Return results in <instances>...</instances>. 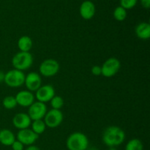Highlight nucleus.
<instances>
[{"label": "nucleus", "mask_w": 150, "mask_h": 150, "mask_svg": "<svg viewBox=\"0 0 150 150\" xmlns=\"http://www.w3.org/2000/svg\"><path fill=\"white\" fill-rule=\"evenodd\" d=\"M102 140L104 144L108 147H116L121 145L125 142V133L118 126H109L104 130Z\"/></svg>", "instance_id": "1"}, {"label": "nucleus", "mask_w": 150, "mask_h": 150, "mask_svg": "<svg viewBox=\"0 0 150 150\" xmlns=\"http://www.w3.org/2000/svg\"><path fill=\"white\" fill-rule=\"evenodd\" d=\"M66 146L68 150H86L89 146V139L81 132H74L67 137Z\"/></svg>", "instance_id": "2"}, {"label": "nucleus", "mask_w": 150, "mask_h": 150, "mask_svg": "<svg viewBox=\"0 0 150 150\" xmlns=\"http://www.w3.org/2000/svg\"><path fill=\"white\" fill-rule=\"evenodd\" d=\"M33 64V57L29 52L19 51L13 56L12 64L16 70L24 71L32 67Z\"/></svg>", "instance_id": "3"}, {"label": "nucleus", "mask_w": 150, "mask_h": 150, "mask_svg": "<svg viewBox=\"0 0 150 150\" xmlns=\"http://www.w3.org/2000/svg\"><path fill=\"white\" fill-rule=\"evenodd\" d=\"M25 76L26 75L23 73V71L13 69L5 73L4 82L9 87H20L21 86L24 84Z\"/></svg>", "instance_id": "4"}, {"label": "nucleus", "mask_w": 150, "mask_h": 150, "mask_svg": "<svg viewBox=\"0 0 150 150\" xmlns=\"http://www.w3.org/2000/svg\"><path fill=\"white\" fill-rule=\"evenodd\" d=\"M60 65L57 60L54 59H47L40 64V75L45 78L53 77L58 73Z\"/></svg>", "instance_id": "5"}, {"label": "nucleus", "mask_w": 150, "mask_h": 150, "mask_svg": "<svg viewBox=\"0 0 150 150\" xmlns=\"http://www.w3.org/2000/svg\"><path fill=\"white\" fill-rule=\"evenodd\" d=\"M121 68V62L115 57H111L105 60L101 66L102 76L105 78H111L115 76Z\"/></svg>", "instance_id": "6"}, {"label": "nucleus", "mask_w": 150, "mask_h": 150, "mask_svg": "<svg viewBox=\"0 0 150 150\" xmlns=\"http://www.w3.org/2000/svg\"><path fill=\"white\" fill-rule=\"evenodd\" d=\"M46 127L49 128H56L62 124L63 121V114L60 110L52 109L47 111L43 118Z\"/></svg>", "instance_id": "7"}, {"label": "nucleus", "mask_w": 150, "mask_h": 150, "mask_svg": "<svg viewBox=\"0 0 150 150\" xmlns=\"http://www.w3.org/2000/svg\"><path fill=\"white\" fill-rule=\"evenodd\" d=\"M47 111L48 110H47L45 103L39 102V101H35L29 107V111L27 114L32 121H34V120H43Z\"/></svg>", "instance_id": "8"}, {"label": "nucleus", "mask_w": 150, "mask_h": 150, "mask_svg": "<svg viewBox=\"0 0 150 150\" xmlns=\"http://www.w3.org/2000/svg\"><path fill=\"white\" fill-rule=\"evenodd\" d=\"M55 95V89L54 86L50 84L42 85L38 90L35 92V99L39 102L45 103L50 102L53 97Z\"/></svg>", "instance_id": "9"}, {"label": "nucleus", "mask_w": 150, "mask_h": 150, "mask_svg": "<svg viewBox=\"0 0 150 150\" xmlns=\"http://www.w3.org/2000/svg\"><path fill=\"white\" fill-rule=\"evenodd\" d=\"M17 140L19 141L23 146H32L37 142L39 136L34 133L31 128L20 130L17 133Z\"/></svg>", "instance_id": "10"}, {"label": "nucleus", "mask_w": 150, "mask_h": 150, "mask_svg": "<svg viewBox=\"0 0 150 150\" xmlns=\"http://www.w3.org/2000/svg\"><path fill=\"white\" fill-rule=\"evenodd\" d=\"M24 84L28 91L36 92L42 86L41 76L37 72H30L25 76Z\"/></svg>", "instance_id": "11"}, {"label": "nucleus", "mask_w": 150, "mask_h": 150, "mask_svg": "<svg viewBox=\"0 0 150 150\" xmlns=\"http://www.w3.org/2000/svg\"><path fill=\"white\" fill-rule=\"evenodd\" d=\"M17 105L23 108H29L35 100L33 92L28 90H22L18 92L15 96Z\"/></svg>", "instance_id": "12"}, {"label": "nucleus", "mask_w": 150, "mask_h": 150, "mask_svg": "<svg viewBox=\"0 0 150 150\" xmlns=\"http://www.w3.org/2000/svg\"><path fill=\"white\" fill-rule=\"evenodd\" d=\"M32 123V120L26 113H18L13 117V125L18 130L29 128Z\"/></svg>", "instance_id": "13"}, {"label": "nucleus", "mask_w": 150, "mask_h": 150, "mask_svg": "<svg viewBox=\"0 0 150 150\" xmlns=\"http://www.w3.org/2000/svg\"><path fill=\"white\" fill-rule=\"evenodd\" d=\"M80 15L85 20H90L95 14V6L92 1L86 0L82 2L79 9Z\"/></svg>", "instance_id": "14"}, {"label": "nucleus", "mask_w": 150, "mask_h": 150, "mask_svg": "<svg viewBox=\"0 0 150 150\" xmlns=\"http://www.w3.org/2000/svg\"><path fill=\"white\" fill-rule=\"evenodd\" d=\"M135 33L139 39L146 40L150 38V24L147 22H142L136 26Z\"/></svg>", "instance_id": "15"}, {"label": "nucleus", "mask_w": 150, "mask_h": 150, "mask_svg": "<svg viewBox=\"0 0 150 150\" xmlns=\"http://www.w3.org/2000/svg\"><path fill=\"white\" fill-rule=\"evenodd\" d=\"M16 141V136L13 131L8 129L0 130V144L6 146H11Z\"/></svg>", "instance_id": "16"}, {"label": "nucleus", "mask_w": 150, "mask_h": 150, "mask_svg": "<svg viewBox=\"0 0 150 150\" xmlns=\"http://www.w3.org/2000/svg\"><path fill=\"white\" fill-rule=\"evenodd\" d=\"M33 46V41L27 35L21 36L18 40V47L21 52H29Z\"/></svg>", "instance_id": "17"}, {"label": "nucleus", "mask_w": 150, "mask_h": 150, "mask_svg": "<svg viewBox=\"0 0 150 150\" xmlns=\"http://www.w3.org/2000/svg\"><path fill=\"white\" fill-rule=\"evenodd\" d=\"M30 126L32 131L35 133H36L37 135H38V136L40 134H42L45 132V129H46V125H45L43 120L32 121Z\"/></svg>", "instance_id": "18"}, {"label": "nucleus", "mask_w": 150, "mask_h": 150, "mask_svg": "<svg viewBox=\"0 0 150 150\" xmlns=\"http://www.w3.org/2000/svg\"><path fill=\"white\" fill-rule=\"evenodd\" d=\"M144 145L139 139H132L127 143L125 150H143Z\"/></svg>", "instance_id": "19"}, {"label": "nucleus", "mask_w": 150, "mask_h": 150, "mask_svg": "<svg viewBox=\"0 0 150 150\" xmlns=\"http://www.w3.org/2000/svg\"><path fill=\"white\" fill-rule=\"evenodd\" d=\"M113 15H114V18L117 21H123L127 18V10L121 6H119L116 7L115 10H114Z\"/></svg>", "instance_id": "20"}, {"label": "nucleus", "mask_w": 150, "mask_h": 150, "mask_svg": "<svg viewBox=\"0 0 150 150\" xmlns=\"http://www.w3.org/2000/svg\"><path fill=\"white\" fill-rule=\"evenodd\" d=\"M2 105L4 108L8 110L13 109L17 106L16 98L14 96H7L3 99Z\"/></svg>", "instance_id": "21"}, {"label": "nucleus", "mask_w": 150, "mask_h": 150, "mask_svg": "<svg viewBox=\"0 0 150 150\" xmlns=\"http://www.w3.org/2000/svg\"><path fill=\"white\" fill-rule=\"evenodd\" d=\"M50 103L52 109L60 110L64 105V100L59 95H54L50 100Z\"/></svg>", "instance_id": "22"}, {"label": "nucleus", "mask_w": 150, "mask_h": 150, "mask_svg": "<svg viewBox=\"0 0 150 150\" xmlns=\"http://www.w3.org/2000/svg\"><path fill=\"white\" fill-rule=\"evenodd\" d=\"M138 0H120V6L127 10L133 8L137 4Z\"/></svg>", "instance_id": "23"}, {"label": "nucleus", "mask_w": 150, "mask_h": 150, "mask_svg": "<svg viewBox=\"0 0 150 150\" xmlns=\"http://www.w3.org/2000/svg\"><path fill=\"white\" fill-rule=\"evenodd\" d=\"M11 147L13 150H23L24 149V146L23 144L21 143L17 139H16V141L13 142V144L11 145Z\"/></svg>", "instance_id": "24"}, {"label": "nucleus", "mask_w": 150, "mask_h": 150, "mask_svg": "<svg viewBox=\"0 0 150 150\" xmlns=\"http://www.w3.org/2000/svg\"><path fill=\"white\" fill-rule=\"evenodd\" d=\"M91 72L95 76H99L102 75V70H101L100 66L94 65L91 69Z\"/></svg>", "instance_id": "25"}, {"label": "nucleus", "mask_w": 150, "mask_h": 150, "mask_svg": "<svg viewBox=\"0 0 150 150\" xmlns=\"http://www.w3.org/2000/svg\"><path fill=\"white\" fill-rule=\"evenodd\" d=\"M141 3L144 8L149 9L150 7V0H141Z\"/></svg>", "instance_id": "26"}, {"label": "nucleus", "mask_w": 150, "mask_h": 150, "mask_svg": "<svg viewBox=\"0 0 150 150\" xmlns=\"http://www.w3.org/2000/svg\"><path fill=\"white\" fill-rule=\"evenodd\" d=\"M24 150H40V149L38 146H35V145H32V146H27V148Z\"/></svg>", "instance_id": "27"}, {"label": "nucleus", "mask_w": 150, "mask_h": 150, "mask_svg": "<svg viewBox=\"0 0 150 150\" xmlns=\"http://www.w3.org/2000/svg\"><path fill=\"white\" fill-rule=\"evenodd\" d=\"M4 75H5V73H4L3 71H1V70H0V83L4 82Z\"/></svg>", "instance_id": "28"}, {"label": "nucleus", "mask_w": 150, "mask_h": 150, "mask_svg": "<svg viewBox=\"0 0 150 150\" xmlns=\"http://www.w3.org/2000/svg\"><path fill=\"white\" fill-rule=\"evenodd\" d=\"M110 150H117L115 149V147H111L110 148Z\"/></svg>", "instance_id": "29"}]
</instances>
